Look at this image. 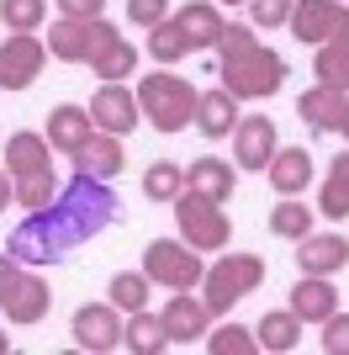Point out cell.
<instances>
[{"label": "cell", "mask_w": 349, "mask_h": 355, "mask_svg": "<svg viewBox=\"0 0 349 355\" xmlns=\"http://www.w3.org/2000/svg\"><path fill=\"white\" fill-rule=\"evenodd\" d=\"M111 218H116V196L106 191V180H96V175L80 170V175L69 180V191H58L53 207L32 212V218L16 228L11 254L21 260V266H27V260L32 266H58L80 239L101 234Z\"/></svg>", "instance_id": "cell-1"}, {"label": "cell", "mask_w": 349, "mask_h": 355, "mask_svg": "<svg viewBox=\"0 0 349 355\" xmlns=\"http://www.w3.org/2000/svg\"><path fill=\"white\" fill-rule=\"evenodd\" d=\"M132 90H138L143 122L154 128V133H186L190 122H196V96H202V90L190 85V80H180V74L154 69V74H143Z\"/></svg>", "instance_id": "cell-2"}, {"label": "cell", "mask_w": 349, "mask_h": 355, "mask_svg": "<svg viewBox=\"0 0 349 355\" xmlns=\"http://www.w3.org/2000/svg\"><path fill=\"white\" fill-rule=\"evenodd\" d=\"M217 74H222V90H233L238 101H270L286 85V59L265 43H249L238 53H217Z\"/></svg>", "instance_id": "cell-3"}, {"label": "cell", "mask_w": 349, "mask_h": 355, "mask_svg": "<svg viewBox=\"0 0 349 355\" xmlns=\"http://www.w3.org/2000/svg\"><path fill=\"white\" fill-rule=\"evenodd\" d=\"M260 282H265L260 254H217V266H206V276H202V302H206L212 318H222L249 292H260Z\"/></svg>", "instance_id": "cell-4"}, {"label": "cell", "mask_w": 349, "mask_h": 355, "mask_svg": "<svg viewBox=\"0 0 349 355\" xmlns=\"http://www.w3.org/2000/svg\"><path fill=\"white\" fill-rule=\"evenodd\" d=\"M143 276L164 292H196L206 266H202V250H190L186 239H154L143 250Z\"/></svg>", "instance_id": "cell-5"}, {"label": "cell", "mask_w": 349, "mask_h": 355, "mask_svg": "<svg viewBox=\"0 0 349 355\" xmlns=\"http://www.w3.org/2000/svg\"><path fill=\"white\" fill-rule=\"evenodd\" d=\"M174 223H180V239L190 250H228V239H233V223L222 212V202L190 191V186L174 196Z\"/></svg>", "instance_id": "cell-6"}, {"label": "cell", "mask_w": 349, "mask_h": 355, "mask_svg": "<svg viewBox=\"0 0 349 355\" xmlns=\"http://www.w3.org/2000/svg\"><path fill=\"white\" fill-rule=\"evenodd\" d=\"M116 37V27L106 16H90V21H74V16H58L53 27H48V53L64 64H90L101 53L106 43Z\"/></svg>", "instance_id": "cell-7"}, {"label": "cell", "mask_w": 349, "mask_h": 355, "mask_svg": "<svg viewBox=\"0 0 349 355\" xmlns=\"http://www.w3.org/2000/svg\"><path fill=\"white\" fill-rule=\"evenodd\" d=\"M291 37L307 48L328 43V37H344L349 32V0H296L291 6Z\"/></svg>", "instance_id": "cell-8"}, {"label": "cell", "mask_w": 349, "mask_h": 355, "mask_svg": "<svg viewBox=\"0 0 349 355\" xmlns=\"http://www.w3.org/2000/svg\"><path fill=\"white\" fill-rule=\"evenodd\" d=\"M48 64V43L37 32H11L0 43V90H27Z\"/></svg>", "instance_id": "cell-9"}, {"label": "cell", "mask_w": 349, "mask_h": 355, "mask_svg": "<svg viewBox=\"0 0 349 355\" xmlns=\"http://www.w3.org/2000/svg\"><path fill=\"white\" fill-rule=\"evenodd\" d=\"M90 117H96V128L101 133H116L127 138L138 122H143V106H138V90L122 85V80H101V90L90 96Z\"/></svg>", "instance_id": "cell-10"}, {"label": "cell", "mask_w": 349, "mask_h": 355, "mask_svg": "<svg viewBox=\"0 0 349 355\" xmlns=\"http://www.w3.org/2000/svg\"><path fill=\"white\" fill-rule=\"evenodd\" d=\"M74 345L90 355H106V350H122V313L111 302H85L74 308V324H69Z\"/></svg>", "instance_id": "cell-11"}, {"label": "cell", "mask_w": 349, "mask_h": 355, "mask_svg": "<svg viewBox=\"0 0 349 355\" xmlns=\"http://www.w3.org/2000/svg\"><path fill=\"white\" fill-rule=\"evenodd\" d=\"M276 148H280V133L265 112L238 117V128H233V164L238 170H265V164L276 159Z\"/></svg>", "instance_id": "cell-12"}, {"label": "cell", "mask_w": 349, "mask_h": 355, "mask_svg": "<svg viewBox=\"0 0 349 355\" xmlns=\"http://www.w3.org/2000/svg\"><path fill=\"white\" fill-rule=\"evenodd\" d=\"M349 266V239L344 234H312L296 239V270L302 276H339Z\"/></svg>", "instance_id": "cell-13"}, {"label": "cell", "mask_w": 349, "mask_h": 355, "mask_svg": "<svg viewBox=\"0 0 349 355\" xmlns=\"http://www.w3.org/2000/svg\"><path fill=\"white\" fill-rule=\"evenodd\" d=\"M312 175H318V159H312L302 144L276 148V159L265 164V180H270V191H276V196H302L307 186H312Z\"/></svg>", "instance_id": "cell-14"}, {"label": "cell", "mask_w": 349, "mask_h": 355, "mask_svg": "<svg viewBox=\"0 0 349 355\" xmlns=\"http://www.w3.org/2000/svg\"><path fill=\"white\" fill-rule=\"evenodd\" d=\"M90 133H96V117H90V106H53L48 112V144H53V154H80V148L90 144Z\"/></svg>", "instance_id": "cell-15"}, {"label": "cell", "mask_w": 349, "mask_h": 355, "mask_svg": "<svg viewBox=\"0 0 349 355\" xmlns=\"http://www.w3.org/2000/svg\"><path fill=\"white\" fill-rule=\"evenodd\" d=\"M238 117H244V112H238V96L222 90V85H212V90L196 96V122H190V128H196L202 138H233Z\"/></svg>", "instance_id": "cell-16"}, {"label": "cell", "mask_w": 349, "mask_h": 355, "mask_svg": "<svg viewBox=\"0 0 349 355\" xmlns=\"http://www.w3.org/2000/svg\"><path fill=\"white\" fill-rule=\"evenodd\" d=\"M159 318H164V329H170V345L206 340V324H212L206 302H202V297H190V292H170V308H164Z\"/></svg>", "instance_id": "cell-17"}, {"label": "cell", "mask_w": 349, "mask_h": 355, "mask_svg": "<svg viewBox=\"0 0 349 355\" xmlns=\"http://www.w3.org/2000/svg\"><path fill=\"white\" fill-rule=\"evenodd\" d=\"M0 308H6V324H43L48 318V308H53V292H48V282L43 276H21V282L11 286V297H6V302H0Z\"/></svg>", "instance_id": "cell-18"}, {"label": "cell", "mask_w": 349, "mask_h": 355, "mask_svg": "<svg viewBox=\"0 0 349 355\" xmlns=\"http://www.w3.org/2000/svg\"><path fill=\"white\" fill-rule=\"evenodd\" d=\"M302 324H323L328 313H339V292L328 276H296V286H291V302H286Z\"/></svg>", "instance_id": "cell-19"}, {"label": "cell", "mask_w": 349, "mask_h": 355, "mask_svg": "<svg viewBox=\"0 0 349 355\" xmlns=\"http://www.w3.org/2000/svg\"><path fill=\"white\" fill-rule=\"evenodd\" d=\"M53 144H48V133H11L6 138V170H11V180L16 175H37V170H53Z\"/></svg>", "instance_id": "cell-20"}, {"label": "cell", "mask_w": 349, "mask_h": 355, "mask_svg": "<svg viewBox=\"0 0 349 355\" xmlns=\"http://www.w3.org/2000/svg\"><path fill=\"white\" fill-rule=\"evenodd\" d=\"M74 164H80L85 175H96V180H116V175H122V164H127V154H122V138L96 128V133H90V144L74 154Z\"/></svg>", "instance_id": "cell-21"}, {"label": "cell", "mask_w": 349, "mask_h": 355, "mask_svg": "<svg viewBox=\"0 0 349 355\" xmlns=\"http://www.w3.org/2000/svg\"><path fill=\"white\" fill-rule=\"evenodd\" d=\"M186 186L190 191H202V196H212V202H228L233 196V186H238V164H228V159H190L186 164Z\"/></svg>", "instance_id": "cell-22"}, {"label": "cell", "mask_w": 349, "mask_h": 355, "mask_svg": "<svg viewBox=\"0 0 349 355\" xmlns=\"http://www.w3.org/2000/svg\"><path fill=\"white\" fill-rule=\"evenodd\" d=\"M174 21H180V32H186L190 53L196 48H217V32H222V16L212 0H186L180 11H174Z\"/></svg>", "instance_id": "cell-23"}, {"label": "cell", "mask_w": 349, "mask_h": 355, "mask_svg": "<svg viewBox=\"0 0 349 355\" xmlns=\"http://www.w3.org/2000/svg\"><path fill=\"white\" fill-rule=\"evenodd\" d=\"M164 345H170V329H164L159 313H148V308L127 313V324H122V350H132V355H159Z\"/></svg>", "instance_id": "cell-24"}, {"label": "cell", "mask_w": 349, "mask_h": 355, "mask_svg": "<svg viewBox=\"0 0 349 355\" xmlns=\"http://www.w3.org/2000/svg\"><path fill=\"white\" fill-rule=\"evenodd\" d=\"M339 112H344V90H328V85H312L296 96V117L312 128V133H334Z\"/></svg>", "instance_id": "cell-25"}, {"label": "cell", "mask_w": 349, "mask_h": 355, "mask_svg": "<svg viewBox=\"0 0 349 355\" xmlns=\"http://www.w3.org/2000/svg\"><path fill=\"white\" fill-rule=\"evenodd\" d=\"M312 80H318V85H328V90H344V96H349V32H344V37H328V43H318Z\"/></svg>", "instance_id": "cell-26"}, {"label": "cell", "mask_w": 349, "mask_h": 355, "mask_svg": "<svg viewBox=\"0 0 349 355\" xmlns=\"http://www.w3.org/2000/svg\"><path fill=\"white\" fill-rule=\"evenodd\" d=\"M318 212H323V218H334V223L349 218V148L328 164V175H323V186H318Z\"/></svg>", "instance_id": "cell-27"}, {"label": "cell", "mask_w": 349, "mask_h": 355, "mask_svg": "<svg viewBox=\"0 0 349 355\" xmlns=\"http://www.w3.org/2000/svg\"><path fill=\"white\" fill-rule=\"evenodd\" d=\"M254 340H260V350L286 355V350H296V340H302V318H296L291 308L265 313V318H260V329H254Z\"/></svg>", "instance_id": "cell-28"}, {"label": "cell", "mask_w": 349, "mask_h": 355, "mask_svg": "<svg viewBox=\"0 0 349 355\" xmlns=\"http://www.w3.org/2000/svg\"><path fill=\"white\" fill-rule=\"evenodd\" d=\"M186 191V164L174 159H154L143 170V196L148 202H164V207H174V196Z\"/></svg>", "instance_id": "cell-29"}, {"label": "cell", "mask_w": 349, "mask_h": 355, "mask_svg": "<svg viewBox=\"0 0 349 355\" xmlns=\"http://www.w3.org/2000/svg\"><path fill=\"white\" fill-rule=\"evenodd\" d=\"M90 69H96V80H132V69H138V48H132L127 37L116 32L111 43H106L101 53L90 59Z\"/></svg>", "instance_id": "cell-30"}, {"label": "cell", "mask_w": 349, "mask_h": 355, "mask_svg": "<svg viewBox=\"0 0 349 355\" xmlns=\"http://www.w3.org/2000/svg\"><path fill=\"white\" fill-rule=\"evenodd\" d=\"M148 276L143 270H116L111 276V286H106V302H111L116 313H138V308H148Z\"/></svg>", "instance_id": "cell-31"}, {"label": "cell", "mask_w": 349, "mask_h": 355, "mask_svg": "<svg viewBox=\"0 0 349 355\" xmlns=\"http://www.w3.org/2000/svg\"><path fill=\"white\" fill-rule=\"evenodd\" d=\"M270 234H276V239H291V244H296V239H307V234H312V207H302L296 196H280L276 207H270Z\"/></svg>", "instance_id": "cell-32"}, {"label": "cell", "mask_w": 349, "mask_h": 355, "mask_svg": "<svg viewBox=\"0 0 349 355\" xmlns=\"http://www.w3.org/2000/svg\"><path fill=\"white\" fill-rule=\"evenodd\" d=\"M148 53H154L164 69H170V64H180V59L190 53V43H186V32H180V21H174V16H164L159 27H148Z\"/></svg>", "instance_id": "cell-33"}, {"label": "cell", "mask_w": 349, "mask_h": 355, "mask_svg": "<svg viewBox=\"0 0 349 355\" xmlns=\"http://www.w3.org/2000/svg\"><path fill=\"white\" fill-rule=\"evenodd\" d=\"M58 202V175L53 170H37V175H16V207L43 212Z\"/></svg>", "instance_id": "cell-34"}, {"label": "cell", "mask_w": 349, "mask_h": 355, "mask_svg": "<svg viewBox=\"0 0 349 355\" xmlns=\"http://www.w3.org/2000/svg\"><path fill=\"white\" fill-rule=\"evenodd\" d=\"M206 350L212 355H260V340L244 324H222L217 334H206Z\"/></svg>", "instance_id": "cell-35"}, {"label": "cell", "mask_w": 349, "mask_h": 355, "mask_svg": "<svg viewBox=\"0 0 349 355\" xmlns=\"http://www.w3.org/2000/svg\"><path fill=\"white\" fill-rule=\"evenodd\" d=\"M48 16V0H0V21L11 32H37Z\"/></svg>", "instance_id": "cell-36"}, {"label": "cell", "mask_w": 349, "mask_h": 355, "mask_svg": "<svg viewBox=\"0 0 349 355\" xmlns=\"http://www.w3.org/2000/svg\"><path fill=\"white\" fill-rule=\"evenodd\" d=\"M291 6H296V0H249V21L260 32H276V27L291 21Z\"/></svg>", "instance_id": "cell-37"}, {"label": "cell", "mask_w": 349, "mask_h": 355, "mask_svg": "<svg viewBox=\"0 0 349 355\" xmlns=\"http://www.w3.org/2000/svg\"><path fill=\"white\" fill-rule=\"evenodd\" d=\"M323 350L349 355V313H328V318H323Z\"/></svg>", "instance_id": "cell-38"}, {"label": "cell", "mask_w": 349, "mask_h": 355, "mask_svg": "<svg viewBox=\"0 0 349 355\" xmlns=\"http://www.w3.org/2000/svg\"><path fill=\"white\" fill-rule=\"evenodd\" d=\"M170 16V0H127V21L132 27H159Z\"/></svg>", "instance_id": "cell-39"}, {"label": "cell", "mask_w": 349, "mask_h": 355, "mask_svg": "<svg viewBox=\"0 0 349 355\" xmlns=\"http://www.w3.org/2000/svg\"><path fill=\"white\" fill-rule=\"evenodd\" d=\"M58 16H74V21H90V16H106V0H53Z\"/></svg>", "instance_id": "cell-40"}, {"label": "cell", "mask_w": 349, "mask_h": 355, "mask_svg": "<svg viewBox=\"0 0 349 355\" xmlns=\"http://www.w3.org/2000/svg\"><path fill=\"white\" fill-rule=\"evenodd\" d=\"M21 276H27V266H21V260H16V254L6 250V254H0V302L11 297V286L21 282Z\"/></svg>", "instance_id": "cell-41"}, {"label": "cell", "mask_w": 349, "mask_h": 355, "mask_svg": "<svg viewBox=\"0 0 349 355\" xmlns=\"http://www.w3.org/2000/svg\"><path fill=\"white\" fill-rule=\"evenodd\" d=\"M6 207H16V180H11V170L0 164V212Z\"/></svg>", "instance_id": "cell-42"}, {"label": "cell", "mask_w": 349, "mask_h": 355, "mask_svg": "<svg viewBox=\"0 0 349 355\" xmlns=\"http://www.w3.org/2000/svg\"><path fill=\"white\" fill-rule=\"evenodd\" d=\"M334 133H344V144H349V96H344V112H339V122H334Z\"/></svg>", "instance_id": "cell-43"}, {"label": "cell", "mask_w": 349, "mask_h": 355, "mask_svg": "<svg viewBox=\"0 0 349 355\" xmlns=\"http://www.w3.org/2000/svg\"><path fill=\"white\" fill-rule=\"evenodd\" d=\"M0 355H11V334H0Z\"/></svg>", "instance_id": "cell-44"}, {"label": "cell", "mask_w": 349, "mask_h": 355, "mask_svg": "<svg viewBox=\"0 0 349 355\" xmlns=\"http://www.w3.org/2000/svg\"><path fill=\"white\" fill-rule=\"evenodd\" d=\"M217 6H249V0H217Z\"/></svg>", "instance_id": "cell-45"}]
</instances>
